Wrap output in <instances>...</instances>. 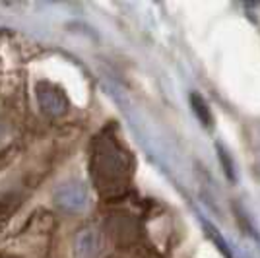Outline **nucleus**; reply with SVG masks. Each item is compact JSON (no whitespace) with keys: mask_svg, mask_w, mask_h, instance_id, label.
<instances>
[{"mask_svg":"<svg viewBox=\"0 0 260 258\" xmlns=\"http://www.w3.org/2000/svg\"><path fill=\"white\" fill-rule=\"evenodd\" d=\"M91 177L95 188L103 196H117L124 192L132 177L130 153L109 130L95 138L91 155Z\"/></svg>","mask_w":260,"mask_h":258,"instance_id":"f257e3e1","label":"nucleus"},{"mask_svg":"<svg viewBox=\"0 0 260 258\" xmlns=\"http://www.w3.org/2000/svg\"><path fill=\"white\" fill-rule=\"evenodd\" d=\"M95 248H98V243H95V235L91 231H82L80 235V243H78V252L84 258H89L95 254Z\"/></svg>","mask_w":260,"mask_h":258,"instance_id":"20e7f679","label":"nucleus"},{"mask_svg":"<svg viewBox=\"0 0 260 258\" xmlns=\"http://www.w3.org/2000/svg\"><path fill=\"white\" fill-rule=\"evenodd\" d=\"M37 99H39L41 109L51 117H58L68 109V101H66L64 93L58 87L51 86L47 82H41L37 86Z\"/></svg>","mask_w":260,"mask_h":258,"instance_id":"f03ea898","label":"nucleus"},{"mask_svg":"<svg viewBox=\"0 0 260 258\" xmlns=\"http://www.w3.org/2000/svg\"><path fill=\"white\" fill-rule=\"evenodd\" d=\"M56 204L66 208V210H80L86 204V192L80 184H64L54 194Z\"/></svg>","mask_w":260,"mask_h":258,"instance_id":"7ed1b4c3","label":"nucleus"}]
</instances>
